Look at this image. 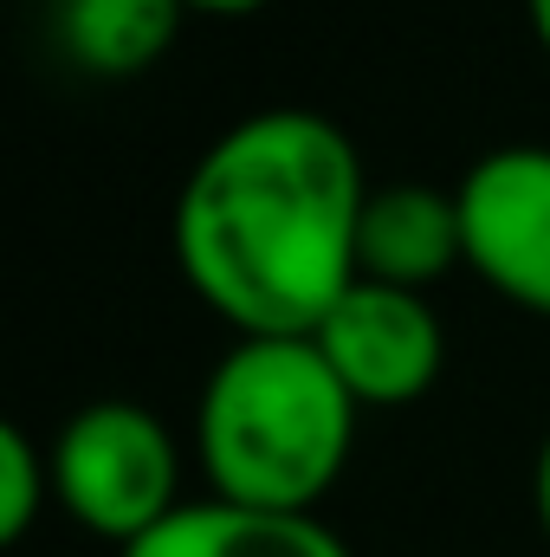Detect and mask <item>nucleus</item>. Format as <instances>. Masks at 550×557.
<instances>
[{
    "instance_id": "f257e3e1",
    "label": "nucleus",
    "mask_w": 550,
    "mask_h": 557,
    "mask_svg": "<svg viewBox=\"0 0 550 557\" xmlns=\"http://www.w3.org/2000/svg\"><path fill=\"white\" fill-rule=\"evenodd\" d=\"M363 156L324 111L273 104L208 143L175 195V267L240 337H311L357 285Z\"/></svg>"
},
{
    "instance_id": "f03ea898",
    "label": "nucleus",
    "mask_w": 550,
    "mask_h": 557,
    "mask_svg": "<svg viewBox=\"0 0 550 557\" xmlns=\"http://www.w3.org/2000/svg\"><path fill=\"white\" fill-rule=\"evenodd\" d=\"M357 403L311 337H240L201 383L195 454L214 499L317 512L357 447Z\"/></svg>"
},
{
    "instance_id": "7ed1b4c3",
    "label": "nucleus",
    "mask_w": 550,
    "mask_h": 557,
    "mask_svg": "<svg viewBox=\"0 0 550 557\" xmlns=\"http://www.w3.org/2000/svg\"><path fill=\"white\" fill-rule=\"evenodd\" d=\"M52 499L104 545H137L182 506V454L168 421L104 396L52 434Z\"/></svg>"
},
{
    "instance_id": "20e7f679",
    "label": "nucleus",
    "mask_w": 550,
    "mask_h": 557,
    "mask_svg": "<svg viewBox=\"0 0 550 557\" xmlns=\"http://www.w3.org/2000/svg\"><path fill=\"white\" fill-rule=\"evenodd\" d=\"M466 267L505 305L550 318V143L486 149L460 182Z\"/></svg>"
},
{
    "instance_id": "39448f33",
    "label": "nucleus",
    "mask_w": 550,
    "mask_h": 557,
    "mask_svg": "<svg viewBox=\"0 0 550 557\" xmlns=\"http://www.w3.org/2000/svg\"><path fill=\"white\" fill-rule=\"evenodd\" d=\"M311 344L324 350V363L337 370L357 409H409L440 383V363H447V331L427 292L376 285V278H357L324 311Z\"/></svg>"
},
{
    "instance_id": "423d86ee",
    "label": "nucleus",
    "mask_w": 550,
    "mask_h": 557,
    "mask_svg": "<svg viewBox=\"0 0 550 557\" xmlns=\"http://www.w3.org/2000/svg\"><path fill=\"white\" fill-rule=\"evenodd\" d=\"M453 267H466V234H460V195L453 188H427V182L370 188V208H363V227H357V278L427 292Z\"/></svg>"
},
{
    "instance_id": "0eeeda50",
    "label": "nucleus",
    "mask_w": 550,
    "mask_h": 557,
    "mask_svg": "<svg viewBox=\"0 0 550 557\" xmlns=\"http://www.w3.org/2000/svg\"><path fill=\"white\" fill-rule=\"evenodd\" d=\"M117 557H350L317 512H253L234 499H182Z\"/></svg>"
},
{
    "instance_id": "6e6552de",
    "label": "nucleus",
    "mask_w": 550,
    "mask_h": 557,
    "mask_svg": "<svg viewBox=\"0 0 550 557\" xmlns=\"http://www.w3.org/2000/svg\"><path fill=\"white\" fill-rule=\"evenodd\" d=\"M188 13V0H59V46L91 78H137L175 46Z\"/></svg>"
},
{
    "instance_id": "1a4fd4ad",
    "label": "nucleus",
    "mask_w": 550,
    "mask_h": 557,
    "mask_svg": "<svg viewBox=\"0 0 550 557\" xmlns=\"http://www.w3.org/2000/svg\"><path fill=\"white\" fill-rule=\"evenodd\" d=\"M46 499H52V460L33 447L20 421H7L0 428V545H20Z\"/></svg>"
},
{
    "instance_id": "9d476101",
    "label": "nucleus",
    "mask_w": 550,
    "mask_h": 557,
    "mask_svg": "<svg viewBox=\"0 0 550 557\" xmlns=\"http://www.w3.org/2000/svg\"><path fill=\"white\" fill-rule=\"evenodd\" d=\"M532 506H538V532H545V545H550V428H545V441H538V467H532Z\"/></svg>"
},
{
    "instance_id": "9b49d317",
    "label": "nucleus",
    "mask_w": 550,
    "mask_h": 557,
    "mask_svg": "<svg viewBox=\"0 0 550 557\" xmlns=\"http://www.w3.org/2000/svg\"><path fill=\"white\" fill-rule=\"evenodd\" d=\"M195 13H214V20H240V13H260V7H273V0H188Z\"/></svg>"
},
{
    "instance_id": "f8f14e48",
    "label": "nucleus",
    "mask_w": 550,
    "mask_h": 557,
    "mask_svg": "<svg viewBox=\"0 0 550 557\" xmlns=\"http://www.w3.org/2000/svg\"><path fill=\"white\" fill-rule=\"evenodd\" d=\"M525 13H532V33H538V46L550 52V0H525Z\"/></svg>"
}]
</instances>
